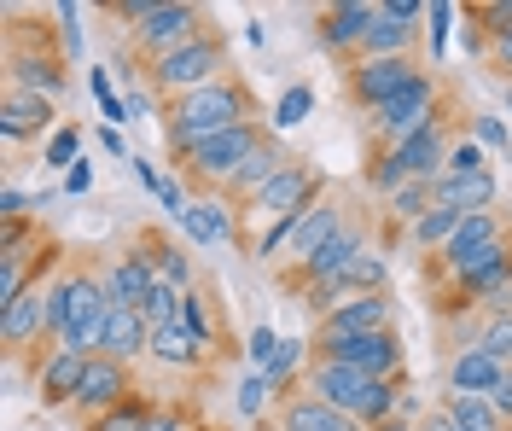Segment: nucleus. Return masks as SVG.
Masks as SVG:
<instances>
[{"mask_svg":"<svg viewBox=\"0 0 512 431\" xmlns=\"http://www.w3.org/2000/svg\"><path fill=\"white\" fill-rule=\"evenodd\" d=\"M315 362H338V367H355L367 379H408L402 367V332H367V338H344V344H320L309 350Z\"/></svg>","mask_w":512,"mask_h":431,"instance_id":"obj_11","label":"nucleus"},{"mask_svg":"<svg viewBox=\"0 0 512 431\" xmlns=\"http://www.w3.org/2000/svg\"><path fill=\"white\" fill-rule=\"evenodd\" d=\"M53 100L47 94H30V88H0V140L6 146H30V140H53Z\"/></svg>","mask_w":512,"mask_h":431,"instance_id":"obj_16","label":"nucleus"},{"mask_svg":"<svg viewBox=\"0 0 512 431\" xmlns=\"http://www.w3.org/2000/svg\"><path fill=\"white\" fill-rule=\"evenodd\" d=\"M303 391H315L320 402H332V408H344L350 420L373 431L384 420H396V408L408 397V379H367V373H355V367H338V362H315L303 367Z\"/></svg>","mask_w":512,"mask_h":431,"instance_id":"obj_4","label":"nucleus"},{"mask_svg":"<svg viewBox=\"0 0 512 431\" xmlns=\"http://www.w3.org/2000/svg\"><path fill=\"white\" fill-rule=\"evenodd\" d=\"M88 181H94V169H88V158L70 169V193H88Z\"/></svg>","mask_w":512,"mask_h":431,"instance_id":"obj_43","label":"nucleus"},{"mask_svg":"<svg viewBox=\"0 0 512 431\" xmlns=\"http://www.w3.org/2000/svg\"><path fill=\"white\" fill-rule=\"evenodd\" d=\"M483 65H489V76H495V82H512V30L489 47V59H483Z\"/></svg>","mask_w":512,"mask_h":431,"instance_id":"obj_36","label":"nucleus"},{"mask_svg":"<svg viewBox=\"0 0 512 431\" xmlns=\"http://www.w3.org/2000/svg\"><path fill=\"white\" fill-rule=\"evenodd\" d=\"M128 397H140V385H134V367L128 362H111V356H94L88 373H82V391H76V414H82V426L99 420V414H111V408H123Z\"/></svg>","mask_w":512,"mask_h":431,"instance_id":"obj_15","label":"nucleus"},{"mask_svg":"<svg viewBox=\"0 0 512 431\" xmlns=\"http://www.w3.org/2000/svg\"><path fill=\"white\" fill-rule=\"evenodd\" d=\"M460 18H466V41H472V53L489 59V47L512 30V0H466Z\"/></svg>","mask_w":512,"mask_h":431,"instance_id":"obj_26","label":"nucleus"},{"mask_svg":"<svg viewBox=\"0 0 512 431\" xmlns=\"http://www.w3.org/2000/svg\"><path fill=\"white\" fill-rule=\"evenodd\" d=\"M158 123H163V146H169V158H175V152H187V146L210 140V134H227V129H239V123H268V117H262L256 88L233 70V76L210 82V88H198V94L163 100Z\"/></svg>","mask_w":512,"mask_h":431,"instance_id":"obj_1","label":"nucleus"},{"mask_svg":"<svg viewBox=\"0 0 512 431\" xmlns=\"http://www.w3.org/2000/svg\"><path fill=\"white\" fill-rule=\"evenodd\" d=\"M181 327L204 344V356L210 362H233L239 356V338H233V321H227V309H222V298H216V286H192L187 292V309H181Z\"/></svg>","mask_w":512,"mask_h":431,"instance_id":"obj_13","label":"nucleus"},{"mask_svg":"<svg viewBox=\"0 0 512 431\" xmlns=\"http://www.w3.org/2000/svg\"><path fill=\"white\" fill-rule=\"evenodd\" d=\"M24 210H30V199H24L18 187H6V193H0V222H12V216H24Z\"/></svg>","mask_w":512,"mask_h":431,"instance_id":"obj_41","label":"nucleus"},{"mask_svg":"<svg viewBox=\"0 0 512 431\" xmlns=\"http://www.w3.org/2000/svg\"><path fill=\"white\" fill-rule=\"evenodd\" d=\"M390 228H402V233H414V222L419 216H425V210H431V181H408V187H402V193H390Z\"/></svg>","mask_w":512,"mask_h":431,"instance_id":"obj_29","label":"nucleus"},{"mask_svg":"<svg viewBox=\"0 0 512 431\" xmlns=\"http://www.w3.org/2000/svg\"><path fill=\"white\" fill-rule=\"evenodd\" d=\"M501 88H507V105H512V82H501Z\"/></svg>","mask_w":512,"mask_h":431,"instance_id":"obj_46","label":"nucleus"},{"mask_svg":"<svg viewBox=\"0 0 512 431\" xmlns=\"http://www.w3.org/2000/svg\"><path fill=\"white\" fill-rule=\"evenodd\" d=\"M146 356H152L163 373H181V379H204V373L216 367L210 356H204V344H198L187 327H158V332H152V350H146Z\"/></svg>","mask_w":512,"mask_h":431,"instance_id":"obj_21","label":"nucleus"},{"mask_svg":"<svg viewBox=\"0 0 512 431\" xmlns=\"http://www.w3.org/2000/svg\"><path fill=\"white\" fill-rule=\"evenodd\" d=\"M94 356H82V350H53L47 362L35 367V391H41V408H70L76 391H82V373H88Z\"/></svg>","mask_w":512,"mask_h":431,"instance_id":"obj_20","label":"nucleus"},{"mask_svg":"<svg viewBox=\"0 0 512 431\" xmlns=\"http://www.w3.org/2000/svg\"><path fill=\"white\" fill-rule=\"evenodd\" d=\"M181 228H187L192 245H222V239H239V216L216 199H198V204H187Z\"/></svg>","mask_w":512,"mask_h":431,"instance_id":"obj_27","label":"nucleus"},{"mask_svg":"<svg viewBox=\"0 0 512 431\" xmlns=\"http://www.w3.org/2000/svg\"><path fill=\"white\" fill-rule=\"evenodd\" d=\"M478 350H489V356H495L501 367H512V315H483Z\"/></svg>","mask_w":512,"mask_h":431,"instance_id":"obj_32","label":"nucleus"},{"mask_svg":"<svg viewBox=\"0 0 512 431\" xmlns=\"http://www.w3.org/2000/svg\"><path fill=\"white\" fill-rule=\"evenodd\" d=\"M146 431H210V426H204V414H198L192 397H163L152 408V426Z\"/></svg>","mask_w":512,"mask_h":431,"instance_id":"obj_31","label":"nucleus"},{"mask_svg":"<svg viewBox=\"0 0 512 431\" xmlns=\"http://www.w3.org/2000/svg\"><path fill=\"white\" fill-rule=\"evenodd\" d=\"M291 164H297V152H291L280 134H268V140L256 146L251 158H245V169H239V175L227 181V193H222L227 210H245V204H251L256 193H262V187H274V181H280V175H286Z\"/></svg>","mask_w":512,"mask_h":431,"instance_id":"obj_17","label":"nucleus"},{"mask_svg":"<svg viewBox=\"0 0 512 431\" xmlns=\"http://www.w3.org/2000/svg\"><path fill=\"white\" fill-rule=\"evenodd\" d=\"M76 146H82V129H59L47 146H41V158H47L53 169H59V164H76Z\"/></svg>","mask_w":512,"mask_h":431,"instance_id":"obj_34","label":"nucleus"},{"mask_svg":"<svg viewBox=\"0 0 512 431\" xmlns=\"http://www.w3.org/2000/svg\"><path fill=\"white\" fill-rule=\"evenodd\" d=\"M443 414H448V426H460V431H507V420L489 408V397H454L448 391Z\"/></svg>","mask_w":512,"mask_h":431,"instance_id":"obj_28","label":"nucleus"},{"mask_svg":"<svg viewBox=\"0 0 512 431\" xmlns=\"http://www.w3.org/2000/svg\"><path fill=\"white\" fill-rule=\"evenodd\" d=\"M222 76H233V65H227V30H222V24H216L210 35H198V41L175 47V53H163V59H152V65L140 70L146 94H158V105L163 100H181V94H198V88H210V82H222Z\"/></svg>","mask_w":512,"mask_h":431,"instance_id":"obj_6","label":"nucleus"},{"mask_svg":"<svg viewBox=\"0 0 512 431\" xmlns=\"http://www.w3.org/2000/svg\"><path fill=\"white\" fill-rule=\"evenodd\" d=\"M373 18H379V6L373 0H332V6H320L315 12V41L326 53H338V59H355L361 47H367V30H373Z\"/></svg>","mask_w":512,"mask_h":431,"instance_id":"obj_14","label":"nucleus"},{"mask_svg":"<svg viewBox=\"0 0 512 431\" xmlns=\"http://www.w3.org/2000/svg\"><path fill=\"white\" fill-rule=\"evenodd\" d=\"M425 70H437L431 59H344V100L367 117L390 105L402 88H414Z\"/></svg>","mask_w":512,"mask_h":431,"instance_id":"obj_10","label":"nucleus"},{"mask_svg":"<svg viewBox=\"0 0 512 431\" xmlns=\"http://www.w3.org/2000/svg\"><path fill=\"white\" fill-rule=\"evenodd\" d=\"M448 169H460V175H483L489 158H483L478 140H454V152H448Z\"/></svg>","mask_w":512,"mask_h":431,"instance_id":"obj_35","label":"nucleus"},{"mask_svg":"<svg viewBox=\"0 0 512 431\" xmlns=\"http://www.w3.org/2000/svg\"><path fill=\"white\" fill-rule=\"evenodd\" d=\"M495 175L483 169V175H460V169H443L437 181H431V199L448 204V210H460V216H478V210H495Z\"/></svg>","mask_w":512,"mask_h":431,"instance_id":"obj_22","label":"nucleus"},{"mask_svg":"<svg viewBox=\"0 0 512 431\" xmlns=\"http://www.w3.org/2000/svg\"><path fill=\"white\" fill-rule=\"evenodd\" d=\"M326 187H332V181L320 175V164L297 158V164H291L274 187H262V193H256L245 210H233V216H251V222H262V233H268V228H286V222H297V216H303L315 199H326ZM239 233H245V228H239Z\"/></svg>","mask_w":512,"mask_h":431,"instance_id":"obj_9","label":"nucleus"},{"mask_svg":"<svg viewBox=\"0 0 512 431\" xmlns=\"http://www.w3.org/2000/svg\"><path fill=\"white\" fill-rule=\"evenodd\" d=\"M460 129H466V111H460V100H454V88H443V100H437V111H431V123L414 134V140H402V146H390V152H379V158H367V187L373 193H402L408 181H437L448 169V152H454V140H460Z\"/></svg>","mask_w":512,"mask_h":431,"instance_id":"obj_2","label":"nucleus"},{"mask_svg":"<svg viewBox=\"0 0 512 431\" xmlns=\"http://www.w3.org/2000/svg\"><path fill=\"white\" fill-rule=\"evenodd\" d=\"M216 30V18H210V6H192V0H169V6H152L134 30H128V65H134V76L152 65V59H163V53H175V47H187V41H198V35Z\"/></svg>","mask_w":512,"mask_h":431,"instance_id":"obj_7","label":"nucleus"},{"mask_svg":"<svg viewBox=\"0 0 512 431\" xmlns=\"http://www.w3.org/2000/svg\"><path fill=\"white\" fill-rule=\"evenodd\" d=\"M268 391H274V385H268V379H262V373H256L251 385H245V391H239V408H245V414H262V402H268Z\"/></svg>","mask_w":512,"mask_h":431,"instance_id":"obj_40","label":"nucleus"},{"mask_svg":"<svg viewBox=\"0 0 512 431\" xmlns=\"http://www.w3.org/2000/svg\"><path fill=\"white\" fill-rule=\"evenodd\" d=\"M152 408H158V402H152L146 391H140V397H128L123 408H111V414L88 420L82 431H146V426H152Z\"/></svg>","mask_w":512,"mask_h":431,"instance_id":"obj_30","label":"nucleus"},{"mask_svg":"<svg viewBox=\"0 0 512 431\" xmlns=\"http://www.w3.org/2000/svg\"><path fill=\"white\" fill-rule=\"evenodd\" d=\"M489 408H495V414L507 420V431H512V367H507V373H501V385L489 391Z\"/></svg>","mask_w":512,"mask_h":431,"instance_id":"obj_39","label":"nucleus"},{"mask_svg":"<svg viewBox=\"0 0 512 431\" xmlns=\"http://www.w3.org/2000/svg\"><path fill=\"white\" fill-rule=\"evenodd\" d=\"M280 431H367L361 420H350L344 408H332V402H320L315 391H303V379L280 391Z\"/></svg>","mask_w":512,"mask_h":431,"instance_id":"obj_18","label":"nucleus"},{"mask_svg":"<svg viewBox=\"0 0 512 431\" xmlns=\"http://www.w3.org/2000/svg\"><path fill=\"white\" fill-rule=\"evenodd\" d=\"M443 76L437 70H425L414 88H402L390 105H379V111H367L361 117V129H367V158H379V152H390V146H402V140H414L425 123H431V111H437V100H443Z\"/></svg>","mask_w":512,"mask_h":431,"instance_id":"obj_8","label":"nucleus"},{"mask_svg":"<svg viewBox=\"0 0 512 431\" xmlns=\"http://www.w3.org/2000/svg\"><path fill=\"white\" fill-rule=\"evenodd\" d=\"M210 431H222V426H210Z\"/></svg>","mask_w":512,"mask_h":431,"instance_id":"obj_47","label":"nucleus"},{"mask_svg":"<svg viewBox=\"0 0 512 431\" xmlns=\"http://www.w3.org/2000/svg\"><path fill=\"white\" fill-rule=\"evenodd\" d=\"M396 327V298L390 292H373V298H350L338 309H326L309 332V350L320 344H344V338H367V332H390Z\"/></svg>","mask_w":512,"mask_h":431,"instance_id":"obj_12","label":"nucleus"},{"mask_svg":"<svg viewBox=\"0 0 512 431\" xmlns=\"http://www.w3.org/2000/svg\"><path fill=\"white\" fill-rule=\"evenodd\" d=\"M478 140H489L495 152H507V129H501L495 117H478Z\"/></svg>","mask_w":512,"mask_h":431,"instance_id":"obj_42","label":"nucleus"},{"mask_svg":"<svg viewBox=\"0 0 512 431\" xmlns=\"http://www.w3.org/2000/svg\"><path fill=\"white\" fill-rule=\"evenodd\" d=\"M251 356H256V367L268 373V367H274V356H280V338H274L268 327H256L251 332Z\"/></svg>","mask_w":512,"mask_h":431,"instance_id":"obj_37","label":"nucleus"},{"mask_svg":"<svg viewBox=\"0 0 512 431\" xmlns=\"http://www.w3.org/2000/svg\"><path fill=\"white\" fill-rule=\"evenodd\" d=\"M373 431H414L408 420H384V426H373Z\"/></svg>","mask_w":512,"mask_h":431,"instance_id":"obj_45","label":"nucleus"},{"mask_svg":"<svg viewBox=\"0 0 512 431\" xmlns=\"http://www.w3.org/2000/svg\"><path fill=\"white\" fill-rule=\"evenodd\" d=\"M425 431H460V426H448V414H443V408H437V414L425 420Z\"/></svg>","mask_w":512,"mask_h":431,"instance_id":"obj_44","label":"nucleus"},{"mask_svg":"<svg viewBox=\"0 0 512 431\" xmlns=\"http://www.w3.org/2000/svg\"><path fill=\"white\" fill-rule=\"evenodd\" d=\"M134 251H140V263L152 268V280H158V286H175V292H192V286H198L192 257L175 245V233H169V228H140V233H134Z\"/></svg>","mask_w":512,"mask_h":431,"instance_id":"obj_19","label":"nucleus"},{"mask_svg":"<svg viewBox=\"0 0 512 431\" xmlns=\"http://www.w3.org/2000/svg\"><path fill=\"white\" fill-rule=\"evenodd\" d=\"M0 65H6V88H30V94H47V100L70 88V47L53 35L47 18H6Z\"/></svg>","mask_w":512,"mask_h":431,"instance_id":"obj_3","label":"nucleus"},{"mask_svg":"<svg viewBox=\"0 0 512 431\" xmlns=\"http://www.w3.org/2000/svg\"><path fill=\"white\" fill-rule=\"evenodd\" d=\"M448 18H454V6H431V65L443 59V41H448Z\"/></svg>","mask_w":512,"mask_h":431,"instance_id":"obj_38","label":"nucleus"},{"mask_svg":"<svg viewBox=\"0 0 512 431\" xmlns=\"http://www.w3.org/2000/svg\"><path fill=\"white\" fill-rule=\"evenodd\" d=\"M99 274H105V298L117 303V309H146L152 286H158V280H152V268L140 263V251H134V245H128L123 257H111Z\"/></svg>","mask_w":512,"mask_h":431,"instance_id":"obj_23","label":"nucleus"},{"mask_svg":"<svg viewBox=\"0 0 512 431\" xmlns=\"http://www.w3.org/2000/svg\"><path fill=\"white\" fill-rule=\"evenodd\" d=\"M309 105H315V94H309V88H291L286 100L274 105V134H280V129H297V123L309 117Z\"/></svg>","mask_w":512,"mask_h":431,"instance_id":"obj_33","label":"nucleus"},{"mask_svg":"<svg viewBox=\"0 0 512 431\" xmlns=\"http://www.w3.org/2000/svg\"><path fill=\"white\" fill-rule=\"evenodd\" d=\"M501 373H507V367L495 362L489 350L466 344L460 356H448V391H454V397H489V391L501 385Z\"/></svg>","mask_w":512,"mask_h":431,"instance_id":"obj_24","label":"nucleus"},{"mask_svg":"<svg viewBox=\"0 0 512 431\" xmlns=\"http://www.w3.org/2000/svg\"><path fill=\"white\" fill-rule=\"evenodd\" d=\"M146 350H152V327H146V315H140V309H117V303H111V321H105V344H99V356L134 367Z\"/></svg>","mask_w":512,"mask_h":431,"instance_id":"obj_25","label":"nucleus"},{"mask_svg":"<svg viewBox=\"0 0 512 431\" xmlns=\"http://www.w3.org/2000/svg\"><path fill=\"white\" fill-rule=\"evenodd\" d=\"M268 134H274V123H239V129L210 134V140H198V146H187V152H175L169 164H175V175H181L187 193L210 199V193H227V181L245 169V158H251Z\"/></svg>","mask_w":512,"mask_h":431,"instance_id":"obj_5","label":"nucleus"}]
</instances>
